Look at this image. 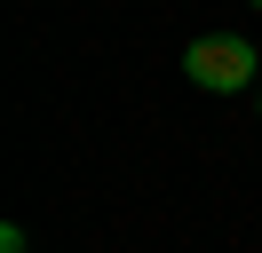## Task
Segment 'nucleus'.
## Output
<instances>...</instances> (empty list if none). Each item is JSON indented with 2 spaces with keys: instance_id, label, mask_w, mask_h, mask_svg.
I'll return each mask as SVG.
<instances>
[{
  "instance_id": "nucleus-4",
  "label": "nucleus",
  "mask_w": 262,
  "mask_h": 253,
  "mask_svg": "<svg viewBox=\"0 0 262 253\" xmlns=\"http://www.w3.org/2000/svg\"><path fill=\"white\" fill-rule=\"evenodd\" d=\"M254 103H262V95H254Z\"/></svg>"
},
{
  "instance_id": "nucleus-3",
  "label": "nucleus",
  "mask_w": 262,
  "mask_h": 253,
  "mask_svg": "<svg viewBox=\"0 0 262 253\" xmlns=\"http://www.w3.org/2000/svg\"><path fill=\"white\" fill-rule=\"evenodd\" d=\"M254 8H262V0H254Z\"/></svg>"
},
{
  "instance_id": "nucleus-2",
  "label": "nucleus",
  "mask_w": 262,
  "mask_h": 253,
  "mask_svg": "<svg viewBox=\"0 0 262 253\" xmlns=\"http://www.w3.org/2000/svg\"><path fill=\"white\" fill-rule=\"evenodd\" d=\"M0 253H24V230H16V221H8V230H0Z\"/></svg>"
},
{
  "instance_id": "nucleus-1",
  "label": "nucleus",
  "mask_w": 262,
  "mask_h": 253,
  "mask_svg": "<svg viewBox=\"0 0 262 253\" xmlns=\"http://www.w3.org/2000/svg\"><path fill=\"white\" fill-rule=\"evenodd\" d=\"M183 71L207 95H238V87H254V47H246L238 32H207V40L183 47Z\"/></svg>"
}]
</instances>
